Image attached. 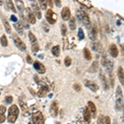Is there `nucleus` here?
<instances>
[{
  "instance_id": "09e8293b",
  "label": "nucleus",
  "mask_w": 124,
  "mask_h": 124,
  "mask_svg": "<svg viewBox=\"0 0 124 124\" xmlns=\"http://www.w3.org/2000/svg\"><path fill=\"white\" fill-rule=\"evenodd\" d=\"M120 47H121V52H122V55H124V43L121 44Z\"/></svg>"
},
{
  "instance_id": "9d476101",
  "label": "nucleus",
  "mask_w": 124,
  "mask_h": 124,
  "mask_svg": "<svg viewBox=\"0 0 124 124\" xmlns=\"http://www.w3.org/2000/svg\"><path fill=\"white\" fill-rule=\"evenodd\" d=\"M33 67L35 68V70L38 72L39 74H45L46 72V68L45 66L39 61H35L33 64Z\"/></svg>"
},
{
  "instance_id": "a211bd4d",
  "label": "nucleus",
  "mask_w": 124,
  "mask_h": 124,
  "mask_svg": "<svg viewBox=\"0 0 124 124\" xmlns=\"http://www.w3.org/2000/svg\"><path fill=\"white\" fill-rule=\"evenodd\" d=\"M99 77H100V80H101V83L103 85V87L105 90H108L109 89V85H108V80H107V78L104 75H103L102 72H100V75H99Z\"/></svg>"
},
{
  "instance_id": "37998d69",
  "label": "nucleus",
  "mask_w": 124,
  "mask_h": 124,
  "mask_svg": "<svg viewBox=\"0 0 124 124\" xmlns=\"http://www.w3.org/2000/svg\"><path fill=\"white\" fill-rule=\"evenodd\" d=\"M100 45H99V43H95V44H93V51H99V49H100Z\"/></svg>"
},
{
  "instance_id": "20e7f679",
  "label": "nucleus",
  "mask_w": 124,
  "mask_h": 124,
  "mask_svg": "<svg viewBox=\"0 0 124 124\" xmlns=\"http://www.w3.org/2000/svg\"><path fill=\"white\" fill-rule=\"evenodd\" d=\"M12 37H13V41H14V44L16 45V46L18 48L20 51H25L26 50H27V46H26L25 43L22 41L21 38H20L17 34L13 33V36H12Z\"/></svg>"
},
{
  "instance_id": "f257e3e1",
  "label": "nucleus",
  "mask_w": 124,
  "mask_h": 124,
  "mask_svg": "<svg viewBox=\"0 0 124 124\" xmlns=\"http://www.w3.org/2000/svg\"><path fill=\"white\" fill-rule=\"evenodd\" d=\"M115 108L117 111H122L124 108V102H123V91L120 86H117L116 90V103Z\"/></svg>"
},
{
  "instance_id": "58836bf2",
  "label": "nucleus",
  "mask_w": 124,
  "mask_h": 124,
  "mask_svg": "<svg viewBox=\"0 0 124 124\" xmlns=\"http://www.w3.org/2000/svg\"><path fill=\"white\" fill-rule=\"evenodd\" d=\"M78 37H79L80 40H83L84 38H85V34H84V31L83 30H82L81 28L79 29V33H78Z\"/></svg>"
},
{
  "instance_id": "2eb2a0df",
  "label": "nucleus",
  "mask_w": 124,
  "mask_h": 124,
  "mask_svg": "<svg viewBox=\"0 0 124 124\" xmlns=\"http://www.w3.org/2000/svg\"><path fill=\"white\" fill-rule=\"evenodd\" d=\"M109 52L110 55L113 58L117 57V55H118V50H117V47L115 44H111L109 46Z\"/></svg>"
},
{
  "instance_id": "0eeeda50",
  "label": "nucleus",
  "mask_w": 124,
  "mask_h": 124,
  "mask_svg": "<svg viewBox=\"0 0 124 124\" xmlns=\"http://www.w3.org/2000/svg\"><path fill=\"white\" fill-rule=\"evenodd\" d=\"M31 8H32L33 13L35 14L36 17H37L38 19H41V12L38 7V3H37L36 1H34L31 3Z\"/></svg>"
},
{
  "instance_id": "aec40b11",
  "label": "nucleus",
  "mask_w": 124,
  "mask_h": 124,
  "mask_svg": "<svg viewBox=\"0 0 124 124\" xmlns=\"http://www.w3.org/2000/svg\"><path fill=\"white\" fill-rule=\"evenodd\" d=\"M84 119H85L87 123L90 122L91 114H90V112H89V108H88V107L85 108V109H84Z\"/></svg>"
},
{
  "instance_id": "603ef678",
  "label": "nucleus",
  "mask_w": 124,
  "mask_h": 124,
  "mask_svg": "<svg viewBox=\"0 0 124 124\" xmlns=\"http://www.w3.org/2000/svg\"><path fill=\"white\" fill-rule=\"evenodd\" d=\"M48 3H49V5L51 6V7H52V5H53L52 2H48Z\"/></svg>"
},
{
  "instance_id": "c85d7f7f",
  "label": "nucleus",
  "mask_w": 124,
  "mask_h": 124,
  "mask_svg": "<svg viewBox=\"0 0 124 124\" xmlns=\"http://www.w3.org/2000/svg\"><path fill=\"white\" fill-rule=\"evenodd\" d=\"M69 26H70V30H75V27H76V22H75V17H71L70 20L69 21Z\"/></svg>"
},
{
  "instance_id": "4c0bfd02",
  "label": "nucleus",
  "mask_w": 124,
  "mask_h": 124,
  "mask_svg": "<svg viewBox=\"0 0 124 124\" xmlns=\"http://www.w3.org/2000/svg\"><path fill=\"white\" fill-rule=\"evenodd\" d=\"M65 66H66V67H69L70 65H71V59L69 56L65 57Z\"/></svg>"
},
{
  "instance_id": "393cba45",
  "label": "nucleus",
  "mask_w": 124,
  "mask_h": 124,
  "mask_svg": "<svg viewBox=\"0 0 124 124\" xmlns=\"http://www.w3.org/2000/svg\"><path fill=\"white\" fill-rule=\"evenodd\" d=\"M105 67H106V69H107V71L111 74L112 71H113V61H110V60H108L107 63H106V65H105Z\"/></svg>"
},
{
  "instance_id": "a19ab883",
  "label": "nucleus",
  "mask_w": 124,
  "mask_h": 124,
  "mask_svg": "<svg viewBox=\"0 0 124 124\" xmlns=\"http://www.w3.org/2000/svg\"><path fill=\"white\" fill-rule=\"evenodd\" d=\"M6 107L5 106H3V105H2V106H0V114L1 115H4V113H6Z\"/></svg>"
},
{
  "instance_id": "cd10ccee",
  "label": "nucleus",
  "mask_w": 124,
  "mask_h": 124,
  "mask_svg": "<svg viewBox=\"0 0 124 124\" xmlns=\"http://www.w3.org/2000/svg\"><path fill=\"white\" fill-rule=\"evenodd\" d=\"M51 52H52V54L55 56H59L60 52H61L59 46H53L52 49H51Z\"/></svg>"
},
{
  "instance_id": "39448f33",
  "label": "nucleus",
  "mask_w": 124,
  "mask_h": 124,
  "mask_svg": "<svg viewBox=\"0 0 124 124\" xmlns=\"http://www.w3.org/2000/svg\"><path fill=\"white\" fill-rule=\"evenodd\" d=\"M32 123L33 124H44L45 119L41 112H36L32 114Z\"/></svg>"
},
{
  "instance_id": "6e6552de",
  "label": "nucleus",
  "mask_w": 124,
  "mask_h": 124,
  "mask_svg": "<svg viewBox=\"0 0 124 124\" xmlns=\"http://www.w3.org/2000/svg\"><path fill=\"white\" fill-rule=\"evenodd\" d=\"M26 13H27V19L30 23L34 24L36 23V17L35 14L31 12V10L30 9V8H26Z\"/></svg>"
},
{
  "instance_id": "2f4dec72",
  "label": "nucleus",
  "mask_w": 124,
  "mask_h": 124,
  "mask_svg": "<svg viewBox=\"0 0 124 124\" xmlns=\"http://www.w3.org/2000/svg\"><path fill=\"white\" fill-rule=\"evenodd\" d=\"M28 36H29L30 41H31V42H32V44L35 43V42H37V38H36V37L34 36V34L31 32V31H29Z\"/></svg>"
},
{
  "instance_id": "e433bc0d",
  "label": "nucleus",
  "mask_w": 124,
  "mask_h": 124,
  "mask_svg": "<svg viewBox=\"0 0 124 124\" xmlns=\"http://www.w3.org/2000/svg\"><path fill=\"white\" fill-rule=\"evenodd\" d=\"M39 4H40V7L41 8V9H43V10H45V9H46V2H45V1H43V0H40L39 1Z\"/></svg>"
},
{
  "instance_id": "8fccbe9b",
  "label": "nucleus",
  "mask_w": 124,
  "mask_h": 124,
  "mask_svg": "<svg viewBox=\"0 0 124 124\" xmlns=\"http://www.w3.org/2000/svg\"><path fill=\"white\" fill-rule=\"evenodd\" d=\"M27 61L30 64H31V62H32V60H31V56H30V55H27Z\"/></svg>"
},
{
  "instance_id": "dca6fc26",
  "label": "nucleus",
  "mask_w": 124,
  "mask_h": 124,
  "mask_svg": "<svg viewBox=\"0 0 124 124\" xmlns=\"http://www.w3.org/2000/svg\"><path fill=\"white\" fill-rule=\"evenodd\" d=\"M48 91H49L48 86L43 85H41V88H40V89L38 90V93H37V95H38V97H40V98L45 97V96L46 95V93H48Z\"/></svg>"
},
{
  "instance_id": "864d4df0",
  "label": "nucleus",
  "mask_w": 124,
  "mask_h": 124,
  "mask_svg": "<svg viewBox=\"0 0 124 124\" xmlns=\"http://www.w3.org/2000/svg\"><path fill=\"white\" fill-rule=\"evenodd\" d=\"M113 124H118L117 123V121H116V120H114V121H113Z\"/></svg>"
},
{
  "instance_id": "b1692460",
  "label": "nucleus",
  "mask_w": 124,
  "mask_h": 124,
  "mask_svg": "<svg viewBox=\"0 0 124 124\" xmlns=\"http://www.w3.org/2000/svg\"><path fill=\"white\" fill-rule=\"evenodd\" d=\"M3 25H4V27H5L6 31H7V32L8 33V34L11 33L12 32L11 26L9 25L8 22L7 21V19H6L4 17H3Z\"/></svg>"
},
{
  "instance_id": "5701e85b",
  "label": "nucleus",
  "mask_w": 124,
  "mask_h": 124,
  "mask_svg": "<svg viewBox=\"0 0 124 124\" xmlns=\"http://www.w3.org/2000/svg\"><path fill=\"white\" fill-rule=\"evenodd\" d=\"M98 70H99V63H98V61H95L93 62L91 66L89 67V71L91 72V73H96V72L98 71Z\"/></svg>"
},
{
  "instance_id": "49530a36",
  "label": "nucleus",
  "mask_w": 124,
  "mask_h": 124,
  "mask_svg": "<svg viewBox=\"0 0 124 124\" xmlns=\"http://www.w3.org/2000/svg\"><path fill=\"white\" fill-rule=\"evenodd\" d=\"M105 124H111V120H110L109 117H105Z\"/></svg>"
},
{
  "instance_id": "3c124183",
  "label": "nucleus",
  "mask_w": 124,
  "mask_h": 124,
  "mask_svg": "<svg viewBox=\"0 0 124 124\" xmlns=\"http://www.w3.org/2000/svg\"><path fill=\"white\" fill-rule=\"evenodd\" d=\"M55 4H56L58 7H61V2L60 1H55Z\"/></svg>"
},
{
  "instance_id": "f3484780",
  "label": "nucleus",
  "mask_w": 124,
  "mask_h": 124,
  "mask_svg": "<svg viewBox=\"0 0 124 124\" xmlns=\"http://www.w3.org/2000/svg\"><path fill=\"white\" fill-rule=\"evenodd\" d=\"M97 37H98V28H97V26L94 24L91 28L90 34H89V38L92 41H96L97 40Z\"/></svg>"
},
{
  "instance_id": "f03ea898",
  "label": "nucleus",
  "mask_w": 124,
  "mask_h": 124,
  "mask_svg": "<svg viewBox=\"0 0 124 124\" xmlns=\"http://www.w3.org/2000/svg\"><path fill=\"white\" fill-rule=\"evenodd\" d=\"M19 113V110L17 105H12L8 109V121L10 123H14L17 119Z\"/></svg>"
},
{
  "instance_id": "ea45409f",
  "label": "nucleus",
  "mask_w": 124,
  "mask_h": 124,
  "mask_svg": "<svg viewBox=\"0 0 124 124\" xmlns=\"http://www.w3.org/2000/svg\"><path fill=\"white\" fill-rule=\"evenodd\" d=\"M4 102L7 103V104H10V103H12V102H13V97H12V96H7V97L5 98Z\"/></svg>"
},
{
  "instance_id": "4468645a",
  "label": "nucleus",
  "mask_w": 124,
  "mask_h": 124,
  "mask_svg": "<svg viewBox=\"0 0 124 124\" xmlns=\"http://www.w3.org/2000/svg\"><path fill=\"white\" fill-rule=\"evenodd\" d=\"M50 113L52 117H56L58 114V104L56 102H53L51 105V108H50Z\"/></svg>"
},
{
  "instance_id": "72a5a7b5",
  "label": "nucleus",
  "mask_w": 124,
  "mask_h": 124,
  "mask_svg": "<svg viewBox=\"0 0 124 124\" xmlns=\"http://www.w3.org/2000/svg\"><path fill=\"white\" fill-rule=\"evenodd\" d=\"M61 34L64 37L66 36V34H67V28L65 24H61Z\"/></svg>"
},
{
  "instance_id": "473e14b6",
  "label": "nucleus",
  "mask_w": 124,
  "mask_h": 124,
  "mask_svg": "<svg viewBox=\"0 0 124 124\" xmlns=\"http://www.w3.org/2000/svg\"><path fill=\"white\" fill-rule=\"evenodd\" d=\"M31 50H32L33 52H37V51H39V45L37 42H35L32 44V46H31Z\"/></svg>"
},
{
  "instance_id": "a878e982",
  "label": "nucleus",
  "mask_w": 124,
  "mask_h": 124,
  "mask_svg": "<svg viewBox=\"0 0 124 124\" xmlns=\"http://www.w3.org/2000/svg\"><path fill=\"white\" fill-rule=\"evenodd\" d=\"M84 57L86 59V61H91L92 59V55H91V53L89 51V50L88 48H85L84 49Z\"/></svg>"
},
{
  "instance_id": "7ed1b4c3",
  "label": "nucleus",
  "mask_w": 124,
  "mask_h": 124,
  "mask_svg": "<svg viewBox=\"0 0 124 124\" xmlns=\"http://www.w3.org/2000/svg\"><path fill=\"white\" fill-rule=\"evenodd\" d=\"M77 17H79V19L82 21V23H84V25L87 28H90L91 27V22L89 19V17L87 13L83 10H79L77 12Z\"/></svg>"
},
{
  "instance_id": "5fc2aeb1",
  "label": "nucleus",
  "mask_w": 124,
  "mask_h": 124,
  "mask_svg": "<svg viewBox=\"0 0 124 124\" xmlns=\"http://www.w3.org/2000/svg\"><path fill=\"white\" fill-rule=\"evenodd\" d=\"M123 121H124V112H123Z\"/></svg>"
},
{
  "instance_id": "c9c22d12",
  "label": "nucleus",
  "mask_w": 124,
  "mask_h": 124,
  "mask_svg": "<svg viewBox=\"0 0 124 124\" xmlns=\"http://www.w3.org/2000/svg\"><path fill=\"white\" fill-rule=\"evenodd\" d=\"M105 118L103 117V115H99L98 117V124H105Z\"/></svg>"
},
{
  "instance_id": "412c9836",
  "label": "nucleus",
  "mask_w": 124,
  "mask_h": 124,
  "mask_svg": "<svg viewBox=\"0 0 124 124\" xmlns=\"http://www.w3.org/2000/svg\"><path fill=\"white\" fill-rule=\"evenodd\" d=\"M20 17H21V23H22V25H23L26 29H28L29 27H30V25H29V23H28V21H27V17H26L25 16H23V13H21V14H20Z\"/></svg>"
},
{
  "instance_id": "4be33fe9",
  "label": "nucleus",
  "mask_w": 124,
  "mask_h": 124,
  "mask_svg": "<svg viewBox=\"0 0 124 124\" xmlns=\"http://www.w3.org/2000/svg\"><path fill=\"white\" fill-rule=\"evenodd\" d=\"M13 27H14V28H15L16 31L18 32V34H20V35H23V26L22 25L21 23H14Z\"/></svg>"
},
{
  "instance_id": "c756f323",
  "label": "nucleus",
  "mask_w": 124,
  "mask_h": 124,
  "mask_svg": "<svg viewBox=\"0 0 124 124\" xmlns=\"http://www.w3.org/2000/svg\"><path fill=\"white\" fill-rule=\"evenodd\" d=\"M0 41H1V45L3 46L6 47L8 46V39H7V37H6L5 35L2 36L1 39H0Z\"/></svg>"
},
{
  "instance_id": "6ab92c4d",
  "label": "nucleus",
  "mask_w": 124,
  "mask_h": 124,
  "mask_svg": "<svg viewBox=\"0 0 124 124\" xmlns=\"http://www.w3.org/2000/svg\"><path fill=\"white\" fill-rule=\"evenodd\" d=\"M117 77H118V79L121 83V85H124V70L123 69V67L120 66L117 70Z\"/></svg>"
},
{
  "instance_id": "ddd939ff",
  "label": "nucleus",
  "mask_w": 124,
  "mask_h": 124,
  "mask_svg": "<svg viewBox=\"0 0 124 124\" xmlns=\"http://www.w3.org/2000/svg\"><path fill=\"white\" fill-rule=\"evenodd\" d=\"M85 85L86 87H88L89 89H91L92 91L93 92H96L99 89V87H98V85H96L94 82L93 81H90V80H85Z\"/></svg>"
},
{
  "instance_id": "7c9ffc66",
  "label": "nucleus",
  "mask_w": 124,
  "mask_h": 124,
  "mask_svg": "<svg viewBox=\"0 0 124 124\" xmlns=\"http://www.w3.org/2000/svg\"><path fill=\"white\" fill-rule=\"evenodd\" d=\"M7 5H8V7L9 8V9H11L13 13H16V12H17V11H16V9H15V8H14V4H13L12 1H10V0L7 1Z\"/></svg>"
},
{
  "instance_id": "6e6d98bb",
  "label": "nucleus",
  "mask_w": 124,
  "mask_h": 124,
  "mask_svg": "<svg viewBox=\"0 0 124 124\" xmlns=\"http://www.w3.org/2000/svg\"><path fill=\"white\" fill-rule=\"evenodd\" d=\"M28 124H32V123H29Z\"/></svg>"
},
{
  "instance_id": "bb28decb",
  "label": "nucleus",
  "mask_w": 124,
  "mask_h": 124,
  "mask_svg": "<svg viewBox=\"0 0 124 124\" xmlns=\"http://www.w3.org/2000/svg\"><path fill=\"white\" fill-rule=\"evenodd\" d=\"M16 3V5H17V8H18L19 12L21 13H23V10H24V3L23 1H20V0H17V1L15 2Z\"/></svg>"
},
{
  "instance_id": "1a4fd4ad",
  "label": "nucleus",
  "mask_w": 124,
  "mask_h": 124,
  "mask_svg": "<svg viewBox=\"0 0 124 124\" xmlns=\"http://www.w3.org/2000/svg\"><path fill=\"white\" fill-rule=\"evenodd\" d=\"M61 17L64 21H68L70 18V10L68 7L63 8V9L61 10Z\"/></svg>"
},
{
  "instance_id": "79ce46f5",
  "label": "nucleus",
  "mask_w": 124,
  "mask_h": 124,
  "mask_svg": "<svg viewBox=\"0 0 124 124\" xmlns=\"http://www.w3.org/2000/svg\"><path fill=\"white\" fill-rule=\"evenodd\" d=\"M108 58L107 56H106V55H103V57H102V65H103V66H105V65H106V63H107V61H108Z\"/></svg>"
},
{
  "instance_id": "de8ad7c7",
  "label": "nucleus",
  "mask_w": 124,
  "mask_h": 124,
  "mask_svg": "<svg viewBox=\"0 0 124 124\" xmlns=\"http://www.w3.org/2000/svg\"><path fill=\"white\" fill-rule=\"evenodd\" d=\"M10 18H11V20H12V21H13V22H14L15 23H16V22L17 21V17H16L15 15H12Z\"/></svg>"
},
{
  "instance_id": "9b49d317",
  "label": "nucleus",
  "mask_w": 124,
  "mask_h": 124,
  "mask_svg": "<svg viewBox=\"0 0 124 124\" xmlns=\"http://www.w3.org/2000/svg\"><path fill=\"white\" fill-rule=\"evenodd\" d=\"M19 105H20V107H21V108H22V111H23V115L26 116V117L29 116L28 107H27V105L25 103V102H23V99H19Z\"/></svg>"
},
{
  "instance_id": "c03bdc74",
  "label": "nucleus",
  "mask_w": 124,
  "mask_h": 124,
  "mask_svg": "<svg viewBox=\"0 0 124 124\" xmlns=\"http://www.w3.org/2000/svg\"><path fill=\"white\" fill-rule=\"evenodd\" d=\"M74 89L76 91H79L81 89L80 85H79V84H75V85H74Z\"/></svg>"
},
{
  "instance_id": "a18cd8bd",
  "label": "nucleus",
  "mask_w": 124,
  "mask_h": 124,
  "mask_svg": "<svg viewBox=\"0 0 124 124\" xmlns=\"http://www.w3.org/2000/svg\"><path fill=\"white\" fill-rule=\"evenodd\" d=\"M5 119H6V117H5L4 115H1V114H0V123H3V122L5 121Z\"/></svg>"
},
{
  "instance_id": "423d86ee",
  "label": "nucleus",
  "mask_w": 124,
  "mask_h": 124,
  "mask_svg": "<svg viewBox=\"0 0 124 124\" xmlns=\"http://www.w3.org/2000/svg\"><path fill=\"white\" fill-rule=\"evenodd\" d=\"M46 21L50 24L55 23V22H56V15H55V13H54L51 8L47 10L46 14Z\"/></svg>"
},
{
  "instance_id": "f8f14e48",
  "label": "nucleus",
  "mask_w": 124,
  "mask_h": 124,
  "mask_svg": "<svg viewBox=\"0 0 124 124\" xmlns=\"http://www.w3.org/2000/svg\"><path fill=\"white\" fill-rule=\"evenodd\" d=\"M88 108H89V112H90V114L93 117H96V113H97V108H96V106L93 102L89 101L88 102Z\"/></svg>"
},
{
  "instance_id": "f704fd0d",
  "label": "nucleus",
  "mask_w": 124,
  "mask_h": 124,
  "mask_svg": "<svg viewBox=\"0 0 124 124\" xmlns=\"http://www.w3.org/2000/svg\"><path fill=\"white\" fill-rule=\"evenodd\" d=\"M41 26H42V28H43L44 31H46V32H48V31H50L49 26H48V24L46 23V22H43V23H41Z\"/></svg>"
}]
</instances>
